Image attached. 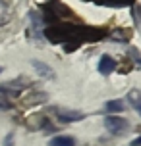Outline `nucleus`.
I'll use <instances>...</instances> for the list:
<instances>
[{"label": "nucleus", "mask_w": 141, "mask_h": 146, "mask_svg": "<svg viewBox=\"0 0 141 146\" xmlns=\"http://www.w3.org/2000/svg\"><path fill=\"white\" fill-rule=\"evenodd\" d=\"M10 21V8L4 0H0V27Z\"/></svg>", "instance_id": "6e6552de"}, {"label": "nucleus", "mask_w": 141, "mask_h": 146, "mask_svg": "<svg viewBox=\"0 0 141 146\" xmlns=\"http://www.w3.org/2000/svg\"><path fill=\"white\" fill-rule=\"evenodd\" d=\"M31 66H33V67H35V69L39 71V75H41V77H46V79H52V77H54V71H52L48 66H45L43 62H37V60H33V62H31Z\"/></svg>", "instance_id": "39448f33"}, {"label": "nucleus", "mask_w": 141, "mask_h": 146, "mask_svg": "<svg viewBox=\"0 0 141 146\" xmlns=\"http://www.w3.org/2000/svg\"><path fill=\"white\" fill-rule=\"evenodd\" d=\"M104 110L108 111V113H118V111H124L126 110V104H124V100H120V98H116V100H108L106 102V106H104Z\"/></svg>", "instance_id": "20e7f679"}, {"label": "nucleus", "mask_w": 141, "mask_h": 146, "mask_svg": "<svg viewBox=\"0 0 141 146\" xmlns=\"http://www.w3.org/2000/svg\"><path fill=\"white\" fill-rule=\"evenodd\" d=\"M130 146H141V135L135 140H132V144H130Z\"/></svg>", "instance_id": "9d476101"}, {"label": "nucleus", "mask_w": 141, "mask_h": 146, "mask_svg": "<svg viewBox=\"0 0 141 146\" xmlns=\"http://www.w3.org/2000/svg\"><path fill=\"white\" fill-rule=\"evenodd\" d=\"M12 139H14V137H12V135H8V139H6V142H4V144H6V146H12Z\"/></svg>", "instance_id": "9b49d317"}, {"label": "nucleus", "mask_w": 141, "mask_h": 146, "mask_svg": "<svg viewBox=\"0 0 141 146\" xmlns=\"http://www.w3.org/2000/svg\"><path fill=\"white\" fill-rule=\"evenodd\" d=\"M12 108V104L8 102V100H4V98H0V111H2V110H10Z\"/></svg>", "instance_id": "1a4fd4ad"}, {"label": "nucleus", "mask_w": 141, "mask_h": 146, "mask_svg": "<svg viewBox=\"0 0 141 146\" xmlns=\"http://www.w3.org/2000/svg\"><path fill=\"white\" fill-rule=\"evenodd\" d=\"M56 111V115H58V119L60 121H64V123H74V121H79V119H83V113L81 111H72V110H62V108H58V110H54Z\"/></svg>", "instance_id": "f03ea898"}, {"label": "nucleus", "mask_w": 141, "mask_h": 146, "mask_svg": "<svg viewBox=\"0 0 141 146\" xmlns=\"http://www.w3.org/2000/svg\"><path fill=\"white\" fill-rule=\"evenodd\" d=\"M0 73H2V67H0Z\"/></svg>", "instance_id": "f8f14e48"}, {"label": "nucleus", "mask_w": 141, "mask_h": 146, "mask_svg": "<svg viewBox=\"0 0 141 146\" xmlns=\"http://www.w3.org/2000/svg\"><path fill=\"white\" fill-rule=\"evenodd\" d=\"M48 146H75V140L72 137H64V135H58L54 139L48 140Z\"/></svg>", "instance_id": "423d86ee"}, {"label": "nucleus", "mask_w": 141, "mask_h": 146, "mask_svg": "<svg viewBox=\"0 0 141 146\" xmlns=\"http://www.w3.org/2000/svg\"><path fill=\"white\" fill-rule=\"evenodd\" d=\"M114 67H116V64H114V60H112L110 56H106V54H104L103 58L99 60V73L108 75V73L114 71Z\"/></svg>", "instance_id": "7ed1b4c3"}, {"label": "nucleus", "mask_w": 141, "mask_h": 146, "mask_svg": "<svg viewBox=\"0 0 141 146\" xmlns=\"http://www.w3.org/2000/svg\"><path fill=\"white\" fill-rule=\"evenodd\" d=\"M128 100H130V104H132V108L141 115V92L139 90H132V92L128 94Z\"/></svg>", "instance_id": "0eeeda50"}, {"label": "nucleus", "mask_w": 141, "mask_h": 146, "mask_svg": "<svg viewBox=\"0 0 141 146\" xmlns=\"http://www.w3.org/2000/svg\"><path fill=\"white\" fill-rule=\"evenodd\" d=\"M130 127L124 117H118V115H108L104 119V129L110 133V135H120V133H124Z\"/></svg>", "instance_id": "f257e3e1"}]
</instances>
